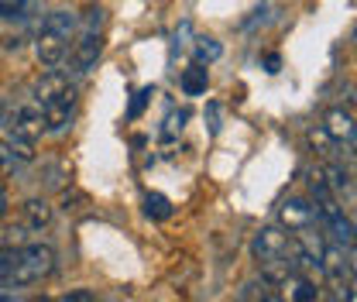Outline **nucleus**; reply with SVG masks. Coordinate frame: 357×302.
Instances as JSON below:
<instances>
[{
  "instance_id": "1",
  "label": "nucleus",
  "mask_w": 357,
  "mask_h": 302,
  "mask_svg": "<svg viewBox=\"0 0 357 302\" xmlns=\"http://www.w3.org/2000/svg\"><path fill=\"white\" fill-rule=\"evenodd\" d=\"M35 100L42 103L45 134H52V137L69 134L73 117H76V86L69 83V76L59 73V69H48L38 89H35Z\"/></svg>"
},
{
  "instance_id": "2",
  "label": "nucleus",
  "mask_w": 357,
  "mask_h": 302,
  "mask_svg": "<svg viewBox=\"0 0 357 302\" xmlns=\"http://www.w3.org/2000/svg\"><path fill=\"white\" fill-rule=\"evenodd\" d=\"M76 14L73 10H52L48 17H45L42 31H38V42H35V55H38V62H42L45 69H55L62 59H66V52H69V42H73V35H76Z\"/></svg>"
},
{
  "instance_id": "3",
  "label": "nucleus",
  "mask_w": 357,
  "mask_h": 302,
  "mask_svg": "<svg viewBox=\"0 0 357 302\" xmlns=\"http://www.w3.org/2000/svg\"><path fill=\"white\" fill-rule=\"evenodd\" d=\"M55 248L52 244H24L17 248V261L10 268V275L3 278V289H24V285H35L45 282L52 271H55Z\"/></svg>"
},
{
  "instance_id": "4",
  "label": "nucleus",
  "mask_w": 357,
  "mask_h": 302,
  "mask_svg": "<svg viewBox=\"0 0 357 302\" xmlns=\"http://www.w3.org/2000/svg\"><path fill=\"white\" fill-rule=\"evenodd\" d=\"M100 24H103V10H100V7H89L86 24H83V31H79V42L73 45V55H69L76 76H86L89 69L96 66V59H100V48H103Z\"/></svg>"
},
{
  "instance_id": "5",
  "label": "nucleus",
  "mask_w": 357,
  "mask_h": 302,
  "mask_svg": "<svg viewBox=\"0 0 357 302\" xmlns=\"http://www.w3.org/2000/svg\"><path fill=\"white\" fill-rule=\"evenodd\" d=\"M251 255H255V261H271L289 255V234L282 227H261L251 241Z\"/></svg>"
},
{
  "instance_id": "6",
  "label": "nucleus",
  "mask_w": 357,
  "mask_h": 302,
  "mask_svg": "<svg viewBox=\"0 0 357 302\" xmlns=\"http://www.w3.org/2000/svg\"><path fill=\"white\" fill-rule=\"evenodd\" d=\"M282 223L296 234V230L316 223V210H312L306 199H285V203H282Z\"/></svg>"
},
{
  "instance_id": "7",
  "label": "nucleus",
  "mask_w": 357,
  "mask_h": 302,
  "mask_svg": "<svg viewBox=\"0 0 357 302\" xmlns=\"http://www.w3.org/2000/svg\"><path fill=\"white\" fill-rule=\"evenodd\" d=\"M323 128L330 130V134H333L337 141H344V144H347V141L354 137L357 121L351 117V114H347V110H344V107H333V110L326 114V124H323Z\"/></svg>"
},
{
  "instance_id": "8",
  "label": "nucleus",
  "mask_w": 357,
  "mask_h": 302,
  "mask_svg": "<svg viewBox=\"0 0 357 302\" xmlns=\"http://www.w3.org/2000/svg\"><path fill=\"white\" fill-rule=\"evenodd\" d=\"M178 86H182V93H185V96H203V93H206V86H210V73H206V66L192 62L189 69H182Z\"/></svg>"
},
{
  "instance_id": "9",
  "label": "nucleus",
  "mask_w": 357,
  "mask_h": 302,
  "mask_svg": "<svg viewBox=\"0 0 357 302\" xmlns=\"http://www.w3.org/2000/svg\"><path fill=\"white\" fill-rule=\"evenodd\" d=\"M323 179H326V186L337 192V196H351L357 192V186L351 182V172H347V165H340V162H326V169H323Z\"/></svg>"
},
{
  "instance_id": "10",
  "label": "nucleus",
  "mask_w": 357,
  "mask_h": 302,
  "mask_svg": "<svg viewBox=\"0 0 357 302\" xmlns=\"http://www.w3.org/2000/svg\"><path fill=\"white\" fill-rule=\"evenodd\" d=\"M285 289H289V299H296V302L319 299V289H316V282H312L310 275H303V271H296V275L285 282Z\"/></svg>"
},
{
  "instance_id": "11",
  "label": "nucleus",
  "mask_w": 357,
  "mask_h": 302,
  "mask_svg": "<svg viewBox=\"0 0 357 302\" xmlns=\"http://www.w3.org/2000/svg\"><path fill=\"white\" fill-rule=\"evenodd\" d=\"M52 223V206L45 199H28L24 203V227L28 230H42Z\"/></svg>"
},
{
  "instance_id": "12",
  "label": "nucleus",
  "mask_w": 357,
  "mask_h": 302,
  "mask_svg": "<svg viewBox=\"0 0 357 302\" xmlns=\"http://www.w3.org/2000/svg\"><path fill=\"white\" fill-rule=\"evenodd\" d=\"M310 144L316 148V155H319V158H326V162H330L340 141H337V137H333V134H330L326 128H312L310 130Z\"/></svg>"
},
{
  "instance_id": "13",
  "label": "nucleus",
  "mask_w": 357,
  "mask_h": 302,
  "mask_svg": "<svg viewBox=\"0 0 357 302\" xmlns=\"http://www.w3.org/2000/svg\"><path fill=\"white\" fill-rule=\"evenodd\" d=\"M192 55H196V62H199V66H210V62H217V59L223 55V45L217 42V38H196Z\"/></svg>"
},
{
  "instance_id": "14",
  "label": "nucleus",
  "mask_w": 357,
  "mask_h": 302,
  "mask_svg": "<svg viewBox=\"0 0 357 302\" xmlns=\"http://www.w3.org/2000/svg\"><path fill=\"white\" fill-rule=\"evenodd\" d=\"M144 213L151 216V220H169L172 216V203L162 192H148L144 196Z\"/></svg>"
},
{
  "instance_id": "15",
  "label": "nucleus",
  "mask_w": 357,
  "mask_h": 302,
  "mask_svg": "<svg viewBox=\"0 0 357 302\" xmlns=\"http://www.w3.org/2000/svg\"><path fill=\"white\" fill-rule=\"evenodd\" d=\"M237 299L251 302V299H275V292H271V285H268L265 278H255V282H248L241 292H237Z\"/></svg>"
},
{
  "instance_id": "16",
  "label": "nucleus",
  "mask_w": 357,
  "mask_h": 302,
  "mask_svg": "<svg viewBox=\"0 0 357 302\" xmlns=\"http://www.w3.org/2000/svg\"><path fill=\"white\" fill-rule=\"evenodd\" d=\"M185 121H189L185 110H172V114L165 117V124H162V137H176L178 130L185 128Z\"/></svg>"
},
{
  "instance_id": "17",
  "label": "nucleus",
  "mask_w": 357,
  "mask_h": 302,
  "mask_svg": "<svg viewBox=\"0 0 357 302\" xmlns=\"http://www.w3.org/2000/svg\"><path fill=\"white\" fill-rule=\"evenodd\" d=\"M31 0H0V17L3 21H14V17H24Z\"/></svg>"
},
{
  "instance_id": "18",
  "label": "nucleus",
  "mask_w": 357,
  "mask_h": 302,
  "mask_svg": "<svg viewBox=\"0 0 357 302\" xmlns=\"http://www.w3.org/2000/svg\"><path fill=\"white\" fill-rule=\"evenodd\" d=\"M148 96H151V86H144L141 93H134V100H131V107H128V117H141V110H144V103H148Z\"/></svg>"
},
{
  "instance_id": "19",
  "label": "nucleus",
  "mask_w": 357,
  "mask_h": 302,
  "mask_svg": "<svg viewBox=\"0 0 357 302\" xmlns=\"http://www.w3.org/2000/svg\"><path fill=\"white\" fill-rule=\"evenodd\" d=\"M62 299H66V302H89V299H96V296H93V292H83V289H79V292H66Z\"/></svg>"
},
{
  "instance_id": "20",
  "label": "nucleus",
  "mask_w": 357,
  "mask_h": 302,
  "mask_svg": "<svg viewBox=\"0 0 357 302\" xmlns=\"http://www.w3.org/2000/svg\"><path fill=\"white\" fill-rule=\"evenodd\" d=\"M210 130H213V134L220 130V124H217V107H213V103H210Z\"/></svg>"
},
{
  "instance_id": "21",
  "label": "nucleus",
  "mask_w": 357,
  "mask_h": 302,
  "mask_svg": "<svg viewBox=\"0 0 357 302\" xmlns=\"http://www.w3.org/2000/svg\"><path fill=\"white\" fill-rule=\"evenodd\" d=\"M268 73H278V55H268Z\"/></svg>"
},
{
  "instance_id": "22",
  "label": "nucleus",
  "mask_w": 357,
  "mask_h": 302,
  "mask_svg": "<svg viewBox=\"0 0 357 302\" xmlns=\"http://www.w3.org/2000/svg\"><path fill=\"white\" fill-rule=\"evenodd\" d=\"M7 213V192H3V189H0V216Z\"/></svg>"
},
{
  "instance_id": "23",
  "label": "nucleus",
  "mask_w": 357,
  "mask_h": 302,
  "mask_svg": "<svg viewBox=\"0 0 357 302\" xmlns=\"http://www.w3.org/2000/svg\"><path fill=\"white\" fill-rule=\"evenodd\" d=\"M347 220H351V227H354V237H357V210H351V213H347Z\"/></svg>"
},
{
  "instance_id": "24",
  "label": "nucleus",
  "mask_w": 357,
  "mask_h": 302,
  "mask_svg": "<svg viewBox=\"0 0 357 302\" xmlns=\"http://www.w3.org/2000/svg\"><path fill=\"white\" fill-rule=\"evenodd\" d=\"M351 268H354V275H357V248H354V261H351Z\"/></svg>"
}]
</instances>
